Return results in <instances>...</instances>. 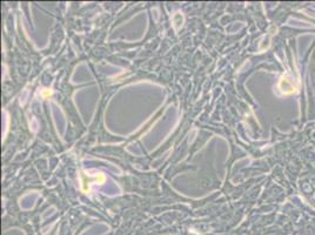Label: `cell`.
<instances>
[{
    "label": "cell",
    "mask_w": 315,
    "mask_h": 235,
    "mask_svg": "<svg viewBox=\"0 0 315 235\" xmlns=\"http://www.w3.org/2000/svg\"><path fill=\"white\" fill-rule=\"evenodd\" d=\"M299 88V82L295 80L292 75L286 74L281 78V80L279 82V89L281 91L283 94H292L295 93Z\"/></svg>",
    "instance_id": "cell-1"
}]
</instances>
